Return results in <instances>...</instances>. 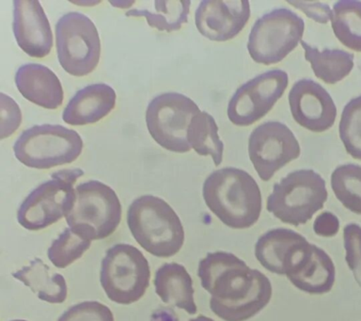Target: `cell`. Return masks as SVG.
<instances>
[{
	"label": "cell",
	"instance_id": "6da1fadb",
	"mask_svg": "<svg viewBox=\"0 0 361 321\" xmlns=\"http://www.w3.org/2000/svg\"><path fill=\"white\" fill-rule=\"evenodd\" d=\"M197 276L211 295L212 311L225 321L248 320L272 298L269 279L231 253H207L200 261Z\"/></svg>",
	"mask_w": 361,
	"mask_h": 321
},
{
	"label": "cell",
	"instance_id": "7a4b0ae2",
	"mask_svg": "<svg viewBox=\"0 0 361 321\" xmlns=\"http://www.w3.org/2000/svg\"><path fill=\"white\" fill-rule=\"evenodd\" d=\"M202 196L209 210L233 229H247L261 215V190L253 177L241 169L213 171L203 184Z\"/></svg>",
	"mask_w": 361,
	"mask_h": 321
},
{
	"label": "cell",
	"instance_id": "3957f363",
	"mask_svg": "<svg viewBox=\"0 0 361 321\" xmlns=\"http://www.w3.org/2000/svg\"><path fill=\"white\" fill-rule=\"evenodd\" d=\"M127 224L135 241L157 258H171L185 242L182 222L159 197L143 195L135 199L127 211Z\"/></svg>",
	"mask_w": 361,
	"mask_h": 321
},
{
	"label": "cell",
	"instance_id": "277c9868",
	"mask_svg": "<svg viewBox=\"0 0 361 321\" xmlns=\"http://www.w3.org/2000/svg\"><path fill=\"white\" fill-rule=\"evenodd\" d=\"M70 229L87 241L109 238L121 219V205L109 186L97 180L81 183L75 188L66 215Z\"/></svg>",
	"mask_w": 361,
	"mask_h": 321
},
{
	"label": "cell",
	"instance_id": "5b68a950",
	"mask_svg": "<svg viewBox=\"0 0 361 321\" xmlns=\"http://www.w3.org/2000/svg\"><path fill=\"white\" fill-rule=\"evenodd\" d=\"M327 200L326 181L313 170L290 173L274 185L267 208L284 224H307L324 207Z\"/></svg>",
	"mask_w": 361,
	"mask_h": 321
},
{
	"label": "cell",
	"instance_id": "8992f818",
	"mask_svg": "<svg viewBox=\"0 0 361 321\" xmlns=\"http://www.w3.org/2000/svg\"><path fill=\"white\" fill-rule=\"evenodd\" d=\"M83 150L78 132L61 125L34 126L20 135L14 143V156L28 168L47 170L70 164Z\"/></svg>",
	"mask_w": 361,
	"mask_h": 321
},
{
	"label": "cell",
	"instance_id": "52a82bcc",
	"mask_svg": "<svg viewBox=\"0 0 361 321\" xmlns=\"http://www.w3.org/2000/svg\"><path fill=\"white\" fill-rule=\"evenodd\" d=\"M151 279L148 260L137 248L115 244L102 260L100 281L107 298L116 303L128 304L145 295Z\"/></svg>",
	"mask_w": 361,
	"mask_h": 321
},
{
	"label": "cell",
	"instance_id": "ba28073f",
	"mask_svg": "<svg viewBox=\"0 0 361 321\" xmlns=\"http://www.w3.org/2000/svg\"><path fill=\"white\" fill-rule=\"evenodd\" d=\"M303 19L286 8L265 13L255 22L247 42L251 59L271 66L283 61L302 41Z\"/></svg>",
	"mask_w": 361,
	"mask_h": 321
},
{
	"label": "cell",
	"instance_id": "9c48e42d",
	"mask_svg": "<svg viewBox=\"0 0 361 321\" xmlns=\"http://www.w3.org/2000/svg\"><path fill=\"white\" fill-rule=\"evenodd\" d=\"M83 174L80 169H64L51 174L52 179L31 191L20 205L19 224L27 230L39 231L63 218L73 202V184Z\"/></svg>",
	"mask_w": 361,
	"mask_h": 321
},
{
	"label": "cell",
	"instance_id": "30bf717a",
	"mask_svg": "<svg viewBox=\"0 0 361 321\" xmlns=\"http://www.w3.org/2000/svg\"><path fill=\"white\" fill-rule=\"evenodd\" d=\"M59 64L68 74L85 77L97 67L101 42L94 23L78 12L66 13L56 24Z\"/></svg>",
	"mask_w": 361,
	"mask_h": 321
},
{
	"label": "cell",
	"instance_id": "8fae6325",
	"mask_svg": "<svg viewBox=\"0 0 361 321\" xmlns=\"http://www.w3.org/2000/svg\"><path fill=\"white\" fill-rule=\"evenodd\" d=\"M200 109L190 98L179 92H165L149 102L146 125L149 135L166 150L188 153V131L192 118Z\"/></svg>",
	"mask_w": 361,
	"mask_h": 321
},
{
	"label": "cell",
	"instance_id": "7c38bea8",
	"mask_svg": "<svg viewBox=\"0 0 361 321\" xmlns=\"http://www.w3.org/2000/svg\"><path fill=\"white\" fill-rule=\"evenodd\" d=\"M282 275L301 291L326 294L334 286L335 265L323 249L302 236L288 249L282 261Z\"/></svg>",
	"mask_w": 361,
	"mask_h": 321
},
{
	"label": "cell",
	"instance_id": "4fadbf2b",
	"mask_svg": "<svg viewBox=\"0 0 361 321\" xmlns=\"http://www.w3.org/2000/svg\"><path fill=\"white\" fill-rule=\"evenodd\" d=\"M289 83L286 72L270 70L239 87L228 102L227 114L233 125H253L273 109Z\"/></svg>",
	"mask_w": 361,
	"mask_h": 321
},
{
	"label": "cell",
	"instance_id": "5bb4252c",
	"mask_svg": "<svg viewBox=\"0 0 361 321\" xmlns=\"http://www.w3.org/2000/svg\"><path fill=\"white\" fill-rule=\"evenodd\" d=\"M248 155L259 178L268 181L276 171L300 156V146L286 125L270 121L251 132Z\"/></svg>",
	"mask_w": 361,
	"mask_h": 321
},
{
	"label": "cell",
	"instance_id": "9a60e30c",
	"mask_svg": "<svg viewBox=\"0 0 361 321\" xmlns=\"http://www.w3.org/2000/svg\"><path fill=\"white\" fill-rule=\"evenodd\" d=\"M290 111L295 122L313 132H324L334 126L337 108L331 95L312 80L296 81L289 92Z\"/></svg>",
	"mask_w": 361,
	"mask_h": 321
},
{
	"label": "cell",
	"instance_id": "2e32d148",
	"mask_svg": "<svg viewBox=\"0 0 361 321\" xmlns=\"http://www.w3.org/2000/svg\"><path fill=\"white\" fill-rule=\"evenodd\" d=\"M250 18V4L244 0H203L195 13L200 35L214 42H226L238 35Z\"/></svg>",
	"mask_w": 361,
	"mask_h": 321
},
{
	"label": "cell",
	"instance_id": "e0dca14e",
	"mask_svg": "<svg viewBox=\"0 0 361 321\" xmlns=\"http://www.w3.org/2000/svg\"><path fill=\"white\" fill-rule=\"evenodd\" d=\"M13 29L17 44L25 54L37 59L49 55L53 47V33L39 1H13Z\"/></svg>",
	"mask_w": 361,
	"mask_h": 321
},
{
	"label": "cell",
	"instance_id": "ac0fdd59",
	"mask_svg": "<svg viewBox=\"0 0 361 321\" xmlns=\"http://www.w3.org/2000/svg\"><path fill=\"white\" fill-rule=\"evenodd\" d=\"M16 84L25 99L42 108L56 109L63 103L61 81L52 70L42 64L27 63L20 67Z\"/></svg>",
	"mask_w": 361,
	"mask_h": 321
},
{
	"label": "cell",
	"instance_id": "d6986e66",
	"mask_svg": "<svg viewBox=\"0 0 361 321\" xmlns=\"http://www.w3.org/2000/svg\"><path fill=\"white\" fill-rule=\"evenodd\" d=\"M114 89L104 83L92 84L79 90L69 101L62 119L70 126H86L107 116L116 106Z\"/></svg>",
	"mask_w": 361,
	"mask_h": 321
},
{
	"label": "cell",
	"instance_id": "ffe728a7",
	"mask_svg": "<svg viewBox=\"0 0 361 321\" xmlns=\"http://www.w3.org/2000/svg\"><path fill=\"white\" fill-rule=\"evenodd\" d=\"M155 292L164 303L171 304L195 315L193 280L185 266L178 263L162 265L155 272Z\"/></svg>",
	"mask_w": 361,
	"mask_h": 321
},
{
	"label": "cell",
	"instance_id": "44dd1931",
	"mask_svg": "<svg viewBox=\"0 0 361 321\" xmlns=\"http://www.w3.org/2000/svg\"><path fill=\"white\" fill-rule=\"evenodd\" d=\"M13 277L30 287L39 300L49 303H63L67 298V284L63 276L51 272L49 266L41 258H35L18 272L13 273Z\"/></svg>",
	"mask_w": 361,
	"mask_h": 321
},
{
	"label": "cell",
	"instance_id": "7402d4cb",
	"mask_svg": "<svg viewBox=\"0 0 361 321\" xmlns=\"http://www.w3.org/2000/svg\"><path fill=\"white\" fill-rule=\"evenodd\" d=\"M305 58L309 61L316 77L326 84L343 80L354 68V55L341 49H324L312 47L301 41Z\"/></svg>",
	"mask_w": 361,
	"mask_h": 321
},
{
	"label": "cell",
	"instance_id": "603a6c76",
	"mask_svg": "<svg viewBox=\"0 0 361 321\" xmlns=\"http://www.w3.org/2000/svg\"><path fill=\"white\" fill-rule=\"evenodd\" d=\"M154 8H137L126 13L129 18H145L149 27L154 28L160 32H171L180 30L188 22L190 12L191 1H163L155 0L152 2Z\"/></svg>",
	"mask_w": 361,
	"mask_h": 321
},
{
	"label": "cell",
	"instance_id": "cb8c5ba5",
	"mask_svg": "<svg viewBox=\"0 0 361 321\" xmlns=\"http://www.w3.org/2000/svg\"><path fill=\"white\" fill-rule=\"evenodd\" d=\"M302 236L300 234L286 228L268 231L256 242L257 260L268 272L282 275V261L288 249Z\"/></svg>",
	"mask_w": 361,
	"mask_h": 321
},
{
	"label": "cell",
	"instance_id": "d4e9b609",
	"mask_svg": "<svg viewBox=\"0 0 361 321\" xmlns=\"http://www.w3.org/2000/svg\"><path fill=\"white\" fill-rule=\"evenodd\" d=\"M188 142L200 156H211L214 165L221 164L224 143L219 139L216 121L207 112L200 111L192 118Z\"/></svg>",
	"mask_w": 361,
	"mask_h": 321
},
{
	"label": "cell",
	"instance_id": "484cf974",
	"mask_svg": "<svg viewBox=\"0 0 361 321\" xmlns=\"http://www.w3.org/2000/svg\"><path fill=\"white\" fill-rule=\"evenodd\" d=\"M330 20L338 40L348 49L361 52V1L336 2Z\"/></svg>",
	"mask_w": 361,
	"mask_h": 321
},
{
	"label": "cell",
	"instance_id": "4316f807",
	"mask_svg": "<svg viewBox=\"0 0 361 321\" xmlns=\"http://www.w3.org/2000/svg\"><path fill=\"white\" fill-rule=\"evenodd\" d=\"M331 188L344 207L361 215V166H338L331 176Z\"/></svg>",
	"mask_w": 361,
	"mask_h": 321
},
{
	"label": "cell",
	"instance_id": "83f0119b",
	"mask_svg": "<svg viewBox=\"0 0 361 321\" xmlns=\"http://www.w3.org/2000/svg\"><path fill=\"white\" fill-rule=\"evenodd\" d=\"M90 245L92 241L66 228L51 244L47 250L48 258L56 267L65 269L78 260L90 249Z\"/></svg>",
	"mask_w": 361,
	"mask_h": 321
},
{
	"label": "cell",
	"instance_id": "f1b7e54d",
	"mask_svg": "<svg viewBox=\"0 0 361 321\" xmlns=\"http://www.w3.org/2000/svg\"><path fill=\"white\" fill-rule=\"evenodd\" d=\"M338 132L347 153L361 160V97L353 98L344 107Z\"/></svg>",
	"mask_w": 361,
	"mask_h": 321
},
{
	"label": "cell",
	"instance_id": "f546056e",
	"mask_svg": "<svg viewBox=\"0 0 361 321\" xmlns=\"http://www.w3.org/2000/svg\"><path fill=\"white\" fill-rule=\"evenodd\" d=\"M58 321H114V315L99 301H83L66 310Z\"/></svg>",
	"mask_w": 361,
	"mask_h": 321
},
{
	"label": "cell",
	"instance_id": "4dcf8cb0",
	"mask_svg": "<svg viewBox=\"0 0 361 321\" xmlns=\"http://www.w3.org/2000/svg\"><path fill=\"white\" fill-rule=\"evenodd\" d=\"M343 244L345 260L353 272L355 281L361 287V226L357 224H347L343 229Z\"/></svg>",
	"mask_w": 361,
	"mask_h": 321
},
{
	"label": "cell",
	"instance_id": "1f68e13d",
	"mask_svg": "<svg viewBox=\"0 0 361 321\" xmlns=\"http://www.w3.org/2000/svg\"><path fill=\"white\" fill-rule=\"evenodd\" d=\"M1 103V126H0V139L10 137L19 128L22 122V114L18 105L13 98L1 92L0 95Z\"/></svg>",
	"mask_w": 361,
	"mask_h": 321
},
{
	"label": "cell",
	"instance_id": "d6a6232c",
	"mask_svg": "<svg viewBox=\"0 0 361 321\" xmlns=\"http://www.w3.org/2000/svg\"><path fill=\"white\" fill-rule=\"evenodd\" d=\"M289 4L303 11L307 18H312L313 20L319 22L321 24H326L331 18L332 11H330L327 4H307V2L289 1Z\"/></svg>",
	"mask_w": 361,
	"mask_h": 321
},
{
	"label": "cell",
	"instance_id": "836d02e7",
	"mask_svg": "<svg viewBox=\"0 0 361 321\" xmlns=\"http://www.w3.org/2000/svg\"><path fill=\"white\" fill-rule=\"evenodd\" d=\"M338 228H340L338 219L334 214L327 212V211L320 214L313 224L314 232L318 236H326V238L335 236L338 233Z\"/></svg>",
	"mask_w": 361,
	"mask_h": 321
},
{
	"label": "cell",
	"instance_id": "e575fe53",
	"mask_svg": "<svg viewBox=\"0 0 361 321\" xmlns=\"http://www.w3.org/2000/svg\"><path fill=\"white\" fill-rule=\"evenodd\" d=\"M189 321H214V320H212V318L205 317V315H200L199 317H197L196 318H192V320Z\"/></svg>",
	"mask_w": 361,
	"mask_h": 321
},
{
	"label": "cell",
	"instance_id": "d590c367",
	"mask_svg": "<svg viewBox=\"0 0 361 321\" xmlns=\"http://www.w3.org/2000/svg\"><path fill=\"white\" fill-rule=\"evenodd\" d=\"M11 321H27V320H11Z\"/></svg>",
	"mask_w": 361,
	"mask_h": 321
}]
</instances>
